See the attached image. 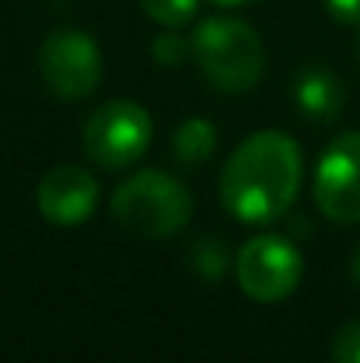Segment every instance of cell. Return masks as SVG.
<instances>
[{
    "label": "cell",
    "instance_id": "obj_1",
    "mask_svg": "<svg viewBox=\"0 0 360 363\" xmlns=\"http://www.w3.org/2000/svg\"><path fill=\"white\" fill-rule=\"evenodd\" d=\"M303 179V157L281 131L249 134L223 169V207L242 223H271L291 211Z\"/></svg>",
    "mask_w": 360,
    "mask_h": 363
},
{
    "label": "cell",
    "instance_id": "obj_2",
    "mask_svg": "<svg viewBox=\"0 0 360 363\" xmlns=\"http://www.w3.org/2000/svg\"><path fill=\"white\" fill-rule=\"evenodd\" d=\"M191 51L210 86L220 93H246L261 80L265 48L259 32L233 16H210L191 35Z\"/></svg>",
    "mask_w": 360,
    "mask_h": 363
},
{
    "label": "cell",
    "instance_id": "obj_3",
    "mask_svg": "<svg viewBox=\"0 0 360 363\" xmlns=\"http://www.w3.org/2000/svg\"><path fill=\"white\" fill-rule=\"evenodd\" d=\"M112 217L140 239H166L189 223L191 194L169 172L144 169L115 188Z\"/></svg>",
    "mask_w": 360,
    "mask_h": 363
},
{
    "label": "cell",
    "instance_id": "obj_4",
    "mask_svg": "<svg viewBox=\"0 0 360 363\" xmlns=\"http://www.w3.org/2000/svg\"><path fill=\"white\" fill-rule=\"evenodd\" d=\"M153 118L140 102L112 99L89 115L83 128V150L106 169H121L140 160L150 147Z\"/></svg>",
    "mask_w": 360,
    "mask_h": 363
},
{
    "label": "cell",
    "instance_id": "obj_5",
    "mask_svg": "<svg viewBox=\"0 0 360 363\" xmlns=\"http://www.w3.org/2000/svg\"><path fill=\"white\" fill-rule=\"evenodd\" d=\"M236 281L255 303L287 300L303 281V255L287 236H255L236 255Z\"/></svg>",
    "mask_w": 360,
    "mask_h": 363
},
{
    "label": "cell",
    "instance_id": "obj_6",
    "mask_svg": "<svg viewBox=\"0 0 360 363\" xmlns=\"http://www.w3.org/2000/svg\"><path fill=\"white\" fill-rule=\"evenodd\" d=\"M38 70L57 99H83L102 80L99 45L80 29H57L42 42Z\"/></svg>",
    "mask_w": 360,
    "mask_h": 363
},
{
    "label": "cell",
    "instance_id": "obj_7",
    "mask_svg": "<svg viewBox=\"0 0 360 363\" xmlns=\"http://www.w3.org/2000/svg\"><path fill=\"white\" fill-rule=\"evenodd\" d=\"M316 207L335 223H360V131L332 140L313 179Z\"/></svg>",
    "mask_w": 360,
    "mask_h": 363
},
{
    "label": "cell",
    "instance_id": "obj_8",
    "mask_svg": "<svg viewBox=\"0 0 360 363\" xmlns=\"http://www.w3.org/2000/svg\"><path fill=\"white\" fill-rule=\"evenodd\" d=\"M38 211L55 226H77L93 217L99 204V182L80 166H57L38 182Z\"/></svg>",
    "mask_w": 360,
    "mask_h": 363
},
{
    "label": "cell",
    "instance_id": "obj_9",
    "mask_svg": "<svg viewBox=\"0 0 360 363\" xmlns=\"http://www.w3.org/2000/svg\"><path fill=\"white\" fill-rule=\"evenodd\" d=\"M293 99L297 108L313 121H335L344 106V86L332 70L325 67H306L300 70L293 83Z\"/></svg>",
    "mask_w": 360,
    "mask_h": 363
},
{
    "label": "cell",
    "instance_id": "obj_10",
    "mask_svg": "<svg viewBox=\"0 0 360 363\" xmlns=\"http://www.w3.org/2000/svg\"><path fill=\"white\" fill-rule=\"evenodd\" d=\"M214 150H217V128L208 118H189L172 134V153L185 166L204 163V160H210Z\"/></svg>",
    "mask_w": 360,
    "mask_h": 363
},
{
    "label": "cell",
    "instance_id": "obj_11",
    "mask_svg": "<svg viewBox=\"0 0 360 363\" xmlns=\"http://www.w3.org/2000/svg\"><path fill=\"white\" fill-rule=\"evenodd\" d=\"M189 264H191V271H195L198 277H204V281L214 284V281H220V277L227 274L230 252L217 236H198L195 242L189 245Z\"/></svg>",
    "mask_w": 360,
    "mask_h": 363
},
{
    "label": "cell",
    "instance_id": "obj_12",
    "mask_svg": "<svg viewBox=\"0 0 360 363\" xmlns=\"http://www.w3.org/2000/svg\"><path fill=\"white\" fill-rule=\"evenodd\" d=\"M144 13L150 19H157L166 29H176V26H185L198 10V0H140Z\"/></svg>",
    "mask_w": 360,
    "mask_h": 363
},
{
    "label": "cell",
    "instance_id": "obj_13",
    "mask_svg": "<svg viewBox=\"0 0 360 363\" xmlns=\"http://www.w3.org/2000/svg\"><path fill=\"white\" fill-rule=\"evenodd\" d=\"M189 48L191 45L185 42L179 32H159V35L150 42L153 61L163 64V67H176V64H182L185 57H189Z\"/></svg>",
    "mask_w": 360,
    "mask_h": 363
},
{
    "label": "cell",
    "instance_id": "obj_14",
    "mask_svg": "<svg viewBox=\"0 0 360 363\" xmlns=\"http://www.w3.org/2000/svg\"><path fill=\"white\" fill-rule=\"evenodd\" d=\"M332 357L338 363H360V322H351L332 341Z\"/></svg>",
    "mask_w": 360,
    "mask_h": 363
},
{
    "label": "cell",
    "instance_id": "obj_15",
    "mask_svg": "<svg viewBox=\"0 0 360 363\" xmlns=\"http://www.w3.org/2000/svg\"><path fill=\"white\" fill-rule=\"evenodd\" d=\"M325 6L338 23L360 26V0H325Z\"/></svg>",
    "mask_w": 360,
    "mask_h": 363
},
{
    "label": "cell",
    "instance_id": "obj_16",
    "mask_svg": "<svg viewBox=\"0 0 360 363\" xmlns=\"http://www.w3.org/2000/svg\"><path fill=\"white\" fill-rule=\"evenodd\" d=\"M351 274H354V281L360 284V249H357V255H354V264H351Z\"/></svg>",
    "mask_w": 360,
    "mask_h": 363
},
{
    "label": "cell",
    "instance_id": "obj_17",
    "mask_svg": "<svg viewBox=\"0 0 360 363\" xmlns=\"http://www.w3.org/2000/svg\"><path fill=\"white\" fill-rule=\"evenodd\" d=\"M214 4H220V6H240V4H249V0H214Z\"/></svg>",
    "mask_w": 360,
    "mask_h": 363
}]
</instances>
